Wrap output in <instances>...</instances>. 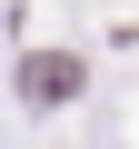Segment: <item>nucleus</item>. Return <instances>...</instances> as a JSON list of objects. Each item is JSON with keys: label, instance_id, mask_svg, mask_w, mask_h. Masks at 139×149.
Instances as JSON below:
<instances>
[{"label": "nucleus", "instance_id": "obj_1", "mask_svg": "<svg viewBox=\"0 0 139 149\" xmlns=\"http://www.w3.org/2000/svg\"><path fill=\"white\" fill-rule=\"evenodd\" d=\"M20 90L30 100H80V60H70V50H30L20 60Z\"/></svg>", "mask_w": 139, "mask_h": 149}]
</instances>
